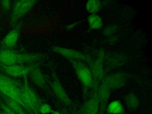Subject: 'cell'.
I'll list each match as a JSON object with an SVG mask.
<instances>
[{
  "label": "cell",
  "mask_w": 152,
  "mask_h": 114,
  "mask_svg": "<svg viewBox=\"0 0 152 114\" xmlns=\"http://www.w3.org/2000/svg\"><path fill=\"white\" fill-rule=\"evenodd\" d=\"M47 58L43 53L24 52L14 49L0 48V64L6 66L30 65L40 63Z\"/></svg>",
  "instance_id": "1"
},
{
  "label": "cell",
  "mask_w": 152,
  "mask_h": 114,
  "mask_svg": "<svg viewBox=\"0 0 152 114\" xmlns=\"http://www.w3.org/2000/svg\"><path fill=\"white\" fill-rule=\"evenodd\" d=\"M21 97L26 110L30 114H39V107L45 102L30 86L27 77L23 78L21 87Z\"/></svg>",
  "instance_id": "2"
},
{
  "label": "cell",
  "mask_w": 152,
  "mask_h": 114,
  "mask_svg": "<svg viewBox=\"0 0 152 114\" xmlns=\"http://www.w3.org/2000/svg\"><path fill=\"white\" fill-rule=\"evenodd\" d=\"M21 84L22 83L15 78L0 73V94L16 102L25 109L21 97Z\"/></svg>",
  "instance_id": "3"
},
{
  "label": "cell",
  "mask_w": 152,
  "mask_h": 114,
  "mask_svg": "<svg viewBox=\"0 0 152 114\" xmlns=\"http://www.w3.org/2000/svg\"><path fill=\"white\" fill-rule=\"evenodd\" d=\"M49 75L46 76V78L52 95L55 96L63 105L71 110V113H72L74 111V105L60 82L56 71L53 68L51 69Z\"/></svg>",
  "instance_id": "4"
},
{
  "label": "cell",
  "mask_w": 152,
  "mask_h": 114,
  "mask_svg": "<svg viewBox=\"0 0 152 114\" xmlns=\"http://www.w3.org/2000/svg\"><path fill=\"white\" fill-rule=\"evenodd\" d=\"M37 3V1L33 0L12 1L9 14V20L11 23L13 25L17 24L18 21L31 11Z\"/></svg>",
  "instance_id": "5"
},
{
  "label": "cell",
  "mask_w": 152,
  "mask_h": 114,
  "mask_svg": "<svg viewBox=\"0 0 152 114\" xmlns=\"http://www.w3.org/2000/svg\"><path fill=\"white\" fill-rule=\"evenodd\" d=\"M74 72L82 84L84 90L94 87V83L90 69L88 65L80 60L69 61Z\"/></svg>",
  "instance_id": "6"
},
{
  "label": "cell",
  "mask_w": 152,
  "mask_h": 114,
  "mask_svg": "<svg viewBox=\"0 0 152 114\" xmlns=\"http://www.w3.org/2000/svg\"><path fill=\"white\" fill-rule=\"evenodd\" d=\"M50 49L53 52L59 54L69 61L80 60L88 64L93 59L89 55L83 52L60 46H53L51 47Z\"/></svg>",
  "instance_id": "7"
},
{
  "label": "cell",
  "mask_w": 152,
  "mask_h": 114,
  "mask_svg": "<svg viewBox=\"0 0 152 114\" xmlns=\"http://www.w3.org/2000/svg\"><path fill=\"white\" fill-rule=\"evenodd\" d=\"M105 56L103 52H99L96 58L92 59L91 62L87 64L91 72L95 87L105 77V69L104 66Z\"/></svg>",
  "instance_id": "8"
},
{
  "label": "cell",
  "mask_w": 152,
  "mask_h": 114,
  "mask_svg": "<svg viewBox=\"0 0 152 114\" xmlns=\"http://www.w3.org/2000/svg\"><path fill=\"white\" fill-rule=\"evenodd\" d=\"M28 76L31 81L35 86L44 90L46 93L51 95L52 94L48 86L46 75H44L40 68V63H35L32 64Z\"/></svg>",
  "instance_id": "9"
},
{
  "label": "cell",
  "mask_w": 152,
  "mask_h": 114,
  "mask_svg": "<svg viewBox=\"0 0 152 114\" xmlns=\"http://www.w3.org/2000/svg\"><path fill=\"white\" fill-rule=\"evenodd\" d=\"M32 64L30 65H14L6 66L0 64L2 73L12 78H24L28 75Z\"/></svg>",
  "instance_id": "10"
},
{
  "label": "cell",
  "mask_w": 152,
  "mask_h": 114,
  "mask_svg": "<svg viewBox=\"0 0 152 114\" xmlns=\"http://www.w3.org/2000/svg\"><path fill=\"white\" fill-rule=\"evenodd\" d=\"M100 104L96 91L90 98L86 100L80 107L72 114H99Z\"/></svg>",
  "instance_id": "11"
},
{
  "label": "cell",
  "mask_w": 152,
  "mask_h": 114,
  "mask_svg": "<svg viewBox=\"0 0 152 114\" xmlns=\"http://www.w3.org/2000/svg\"><path fill=\"white\" fill-rule=\"evenodd\" d=\"M20 35V27L18 23L14 25L0 42V48L13 49L16 46Z\"/></svg>",
  "instance_id": "12"
},
{
  "label": "cell",
  "mask_w": 152,
  "mask_h": 114,
  "mask_svg": "<svg viewBox=\"0 0 152 114\" xmlns=\"http://www.w3.org/2000/svg\"><path fill=\"white\" fill-rule=\"evenodd\" d=\"M126 80V78L125 74L121 72H117L105 76L102 81H103L110 90H113L122 87L125 84Z\"/></svg>",
  "instance_id": "13"
},
{
  "label": "cell",
  "mask_w": 152,
  "mask_h": 114,
  "mask_svg": "<svg viewBox=\"0 0 152 114\" xmlns=\"http://www.w3.org/2000/svg\"><path fill=\"white\" fill-rule=\"evenodd\" d=\"M0 99L15 114H30L22 106L16 102L0 94Z\"/></svg>",
  "instance_id": "14"
},
{
  "label": "cell",
  "mask_w": 152,
  "mask_h": 114,
  "mask_svg": "<svg viewBox=\"0 0 152 114\" xmlns=\"http://www.w3.org/2000/svg\"><path fill=\"white\" fill-rule=\"evenodd\" d=\"M105 110L107 114H124L125 112L124 105L118 100H115L109 103L106 105Z\"/></svg>",
  "instance_id": "15"
},
{
  "label": "cell",
  "mask_w": 152,
  "mask_h": 114,
  "mask_svg": "<svg viewBox=\"0 0 152 114\" xmlns=\"http://www.w3.org/2000/svg\"><path fill=\"white\" fill-rule=\"evenodd\" d=\"M87 24L91 30H99L102 28L103 21L102 18L98 14H90L87 18Z\"/></svg>",
  "instance_id": "16"
},
{
  "label": "cell",
  "mask_w": 152,
  "mask_h": 114,
  "mask_svg": "<svg viewBox=\"0 0 152 114\" xmlns=\"http://www.w3.org/2000/svg\"><path fill=\"white\" fill-rule=\"evenodd\" d=\"M125 103L126 107L129 109L135 110L139 106L140 100L136 94L131 93L125 96Z\"/></svg>",
  "instance_id": "17"
},
{
  "label": "cell",
  "mask_w": 152,
  "mask_h": 114,
  "mask_svg": "<svg viewBox=\"0 0 152 114\" xmlns=\"http://www.w3.org/2000/svg\"><path fill=\"white\" fill-rule=\"evenodd\" d=\"M102 7V2L97 0H90L86 2L85 7L86 11L90 14H96Z\"/></svg>",
  "instance_id": "18"
},
{
  "label": "cell",
  "mask_w": 152,
  "mask_h": 114,
  "mask_svg": "<svg viewBox=\"0 0 152 114\" xmlns=\"http://www.w3.org/2000/svg\"><path fill=\"white\" fill-rule=\"evenodd\" d=\"M108 58L107 62L112 66H118L123 63L124 61V58L123 56H121L119 54L113 55L110 57L105 56V58Z\"/></svg>",
  "instance_id": "19"
},
{
  "label": "cell",
  "mask_w": 152,
  "mask_h": 114,
  "mask_svg": "<svg viewBox=\"0 0 152 114\" xmlns=\"http://www.w3.org/2000/svg\"><path fill=\"white\" fill-rule=\"evenodd\" d=\"M53 111L51 106L47 103H43L39 107V114H50Z\"/></svg>",
  "instance_id": "20"
},
{
  "label": "cell",
  "mask_w": 152,
  "mask_h": 114,
  "mask_svg": "<svg viewBox=\"0 0 152 114\" xmlns=\"http://www.w3.org/2000/svg\"><path fill=\"white\" fill-rule=\"evenodd\" d=\"M12 1L5 0V1H0V8L3 11L5 12H10L12 7Z\"/></svg>",
  "instance_id": "21"
},
{
  "label": "cell",
  "mask_w": 152,
  "mask_h": 114,
  "mask_svg": "<svg viewBox=\"0 0 152 114\" xmlns=\"http://www.w3.org/2000/svg\"><path fill=\"white\" fill-rule=\"evenodd\" d=\"M116 32V28L115 26L109 25L105 27L104 30V34L107 37L113 36Z\"/></svg>",
  "instance_id": "22"
},
{
  "label": "cell",
  "mask_w": 152,
  "mask_h": 114,
  "mask_svg": "<svg viewBox=\"0 0 152 114\" xmlns=\"http://www.w3.org/2000/svg\"><path fill=\"white\" fill-rule=\"evenodd\" d=\"M0 114H15L0 99Z\"/></svg>",
  "instance_id": "23"
},
{
  "label": "cell",
  "mask_w": 152,
  "mask_h": 114,
  "mask_svg": "<svg viewBox=\"0 0 152 114\" xmlns=\"http://www.w3.org/2000/svg\"><path fill=\"white\" fill-rule=\"evenodd\" d=\"M61 113V114H72L69 110H68V109H66V108H61L60 110H59Z\"/></svg>",
  "instance_id": "24"
},
{
  "label": "cell",
  "mask_w": 152,
  "mask_h": 114,
  "mask_svg": "<svg viewBox=\"0 0 152 114\" xmlns=\"http://www.w3.org/2000/svg\"><path fill=\"white\" fill-rule=\"evenodd\" d=\"M50 114H61V112L59 110H53L51 112Z\"/></svg>",
  "instance_id": "25"
},
{
  "label": "cell",
  "mask_w": 152,
  "mask_h": 114,
  "mask_svg": "<svg viewBox=\"0 0 152 114\" xmlns=\"http://www.w3.org/2000/svg\"><path fill=\"white\" fill-rule=\"evenodd\" d=\"M0 73H2V72H1V68H0Z\"/></svg>",
  "instance_id": "26"
}]
</instances>
